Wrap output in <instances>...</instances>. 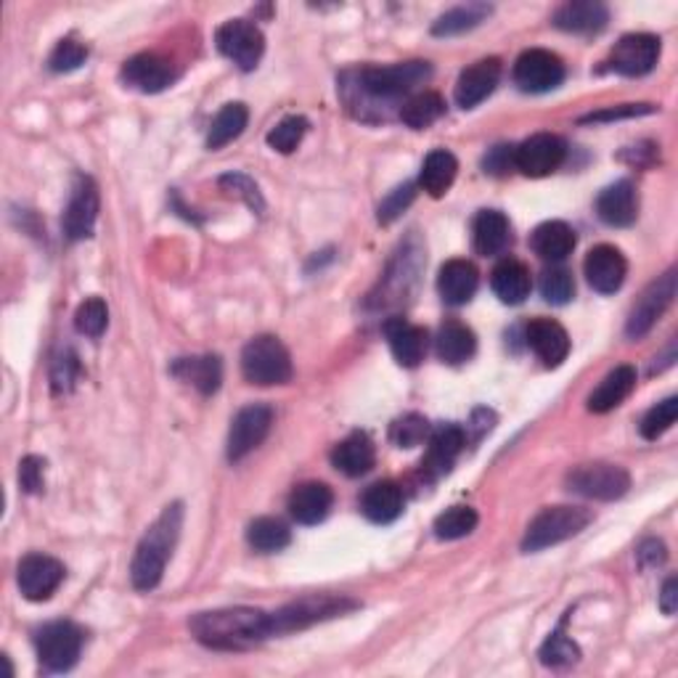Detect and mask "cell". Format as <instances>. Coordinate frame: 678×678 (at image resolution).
Returning <instances> with one entry per match:
<instances>
[{
	"mask_svg": "<svg viewBox=\"0 0 678 678\" xmlns=\"http://www.w3.org/2000/svg\"><path fill=\"white\" fill-rule=\"evenodd\" d=\"M192 633L210 650L244 652L273 637L271 615L255 607H225L199 613L192 622Z\"/></svg>",
	"mask_w": 678,
	"mask_h": 678,
	"instance_id": "1",
	"label": "cell"
},
{
	"mask_svg": "<svg viewBox=\"0 0 678 678\" xmlns=\"http://www.w3.org/2000/svg\"><path fill=\"white\" fill-rule=\"evenodd\" d=\"M183 525V506L170 504L164 506V511L149 528V533L144 535L136 548V557L131 565V580L138 591H151L160 585L164 576V567L168 559L173 557L175 541L181 535Z\"/></svg>",
	"mask_w": 678,
	"mask_h": 678,
	"instance_id": "2",
	"label": "cell"
},
{
	"mask_svg": "<svg viewBox=\"0 0 678 678\" xmlns=\"http://www.w3.org/2000/svg\"><path fill=\"white\" fill-rule=\"evenodd\" d=\"M242 374L249 384L271 387L292 380V358L284 342L271 334L249 340L242 350Z\"/></svg>",
	"mask_w": 678,
	"mask_h": 678,
	"instance_id": "3",
	"label": "cell"
},
{
	"mask_svg": "<svg viewBox=\"0 0 678 678\" xmlns=\"http://www.w3.org/2000/svg\"><path fill=\"white\" fill-rule=\"evenodd\" d=\"M432 77V66L427 61H406L393 66H369L358 75V85L366 96L377 101H393L411 94L421 83Z\"/></svg>",
	"mask_w": 678,
	"mask_h": 678,
	"instance_id": "4",
	"label": "cell"
},
{
	"mask_svg": "<svg viewBox=\"0 0 678 678\" xmlns=\"http://www.w3.org/2000/svg\"><path fill=\"white\" fill-rule=\"evenodd\" d=\"M356 607H358V602H353V599H347V596H329V594L303 596L271 615V631H273V637L303 631V628L316 626V622L329 620V618H337V615L350 613V609H356Z\"/></svg>",
	"mask_w": 678,
	"mask_h": 678,
	"instance_id": "5",
	"label": "cell"
},
{
	"mask_svg": "<svg viewBox=\"0 0 678 678\" xmlns=\"http://www.w3.org/2000/svg\"><path fill=\"white\" fill-rule=\"evenodd\" d=\"M591 522V511L580 506H548L530 522L528 533L522 539V552H543L548 546L578 535Z\"/></svg>",
	"mask_w": 678,
	"mask_h": 678,
	"instance_id": "6",
	"label": "cell"
},
{
	"mask_svg": "<svg viewBox=\"0 0 678 678\" xmlns=\"http://www.w3.org/2000/svg\"><path fill=\"white\" fill-rule=\"evenodd\" d=\"M83 631L70 620H57L35 633V650L46 674H66L83 652Z\"/></svg>",
	"mask_w": 678,
	"mask_h": 678,
	"instance_id": "7",
	"label": "cell"
},
{
	"mask_svg": "<svg viewBox=\"0 0 678 678\" xmlns=\"http://www.w3.org/2000/svg\"><path fill=\"white\" fill-rule=\"evenodd\" d=\"M567 488L578 496L594 498V501H615L626 496L631 488V474L618 464L607 461H591L580 464L567 474Z\"/></svg>",
	"mask_w": 678,
	"mask_h": 678,
	"instance_id": "8",
	"label": "cell"
},
{
	"mask_svg": "<svg viewBox=\"0 0 678 678\" xmlns=\"http://www.w3.org/2000/svg\"><path fill=\"white\" fill-rule=\"evenodd\" d=\"M218 51L223 53L225 59L234 61L236 66L244 72L255 70L260 64L262 51H266V38L252 22L247 20H231L225 24H220L215 33Z\"/></svg>",
	"mask_w": 678,
	"mask_h": 678,
	"instance_id": "9",
	"label": "cell"
},
{
	"mask_svg": "<svg viewBox=\"0 0 678 678\" xmlns=\"http://www.w3.org/2000/svg\"><path fill=\"white\" fill-rule=\"evenodd\" d=\"M565 81V64L557 53L543 51V48H530L515 64V83L525 94H546Z\"/></svg>",
	"mask_w": 678,
	"mask_h": 678,
	"instance_id": "10",
	"label": "cell"
},
{
	"mask_svg": "<svg viewBox=\"0 0 678 678\" xmlns=\"http://www.w3.org/2000/svg\"><path fill=\"white\" fill-rule=\"evenodd\" d=\"M674 297H676V271H668L665 276L652 281L644 289V295L637 299V305H633L626 323L628 337L631 340L644 337V334L659 321V316L670 308Z\"/></svg>",
	"mask_w": 678,
	"mask_h": 678,
	"instance_id": "11",
	"label": "cell"
},
{
	"mask_svg": "<svg viewBox=\"0 0 678 678\" xmlns=\"http://www.w3.org/2000/svg\"><path fill=\"white\" fill-rule=\"evenodd\" d=\"M64 565L59 559L48 557V554H27L20 562L16 570V583L24 599L29 602H46L57 594V589L64 583Z\"/></svg>",
	"mask_w": 678,
	"mask_h": 678,
	"instance_id": "12",
	"label": "cell"
},
{
	"mask_svg": "<svg viewBox=\"0 0 678 678\" xmlns=\"http://www.w3.org/2000/svg\"><path fill=\"white\" fill-rule=\"evenodd\" d=\"M273 424V408L262 406V403H252V406L242 408L231 421L229 432V459L242 461L244 456L252 454L255 448L268 437Z\"/></svg>",
	"mask_w": 678,
	"mask_h": 678,
	"instance_id": "13",
	"label": "cell"
},
{
	"mask_svg": "<svg viewBox=\"0 0 678 678\" xmlns=\"http://www.w3.org/2000/svg\"><path fill=\"white\" fill-rule=\"evenodd\" d=\"M565 144L552 133H535L528 140L515 146V168L528 178H543L565 162Z\"/></svg>",
	"mask_w": 678,
	"mask_h": 678,
	"instance_id": "14",
	"label": "cell"
},
{
	"mask_svg": "<svg viewBox=\"0 0 678 678\" xmlns=\"http://www.w3.org/2000/svg\"><path fill=\"white\" fill-rule=\"evenodd\" d=\"M659 59V38L646 33L626 35L615 42L613 53H609V66H613L618 75L626 77H641L646 72L655 70Z\"/></svg>",
	"mask_w": 678,
	"mask_h": 678,
	"instance_id": "15",
	"label": "cell"
},
{
	"mask_svg": "<svg viewBox=\"0 0 678 678\" xmlns=\"http://www.w3.org/2000/svg\"><path fill=\"white\" fill-rule=\"evenodd\" d=\"M96 218H99V188H96L94 181L81 175L75 181V186H72L70 205L64 210L66 239L83 242L88 236H94Z\"/></svg>",
	"mask_w": 678,
	"mask_h": 678,
	"instance_id": "16",
	"label": "cell"
},
{
	"mask_svg": "<svg viewBox=\"0 0 678 678\" xmlns=\"http://www.w3.org/2000/svg\"><path fill=\"white\" fill-rule=\"evenodd\" d=\"M583 271L591 289L599 292V295H615L622 286V281H626L628 262L622 258L620 249L609 247V244H599V247L585 255Z\"/></svg>",
	"mask_w": 678,
	"mask_h": 678,
	"instance_id": "17",
	"label": "cell"
},
{
	"mask_svg": "<svg viewBox=\"0 0 678 678\" xmlns=\"http://www.w3.org/2000/svg\"><path fill=\"white\" fill-rule=\"evenodd\" d=\"M175 77H178L175 66L168 59L155 57V53H140V57H133L122 66V81L131 88L140 90V94H160V90L175 83Z\"/></svg>",
	"mask_w": 678,
	"mask_h": 678,
	"instance_id": "18",
	"label": "cell"
},
{
	"mask_svg": "<svg viewBox=\"0 0 678 678\" xmlns=\"http://www.w3.org/2000/svg\"><path fill=\"white\" fill-rule=\"evenodd\" d=\"M596 215L613 229H628L639 218V194L631 181H618L596 199Z\"/></svg>",
	"mask_w": 678,
	"mask_h": 678,
	"instance_id": "19",
	"label": "cell"
},
{
	"mask_svg": "<svg viewBox=\"0 0 678 678\" xmlns=\"http://www.w3.org/2000/svg\"><path fill=\"white\" fill-rule=\"evenodd\" d=\"M501 77V61L498 59H482L478 64L467 66L456 83V103L461 109H474L488 96L496 90Z\"/></svg>",
	"mask_w": 678,
	"mask_h": 678,
	"instance_id": "20",
	"label": "cell"
},
{
	"mask_svg": "<svg viewBox=\"0 0 678 678\" xmlns=\"http://www.w3.org/2000/svg\"><path fill=\"white\" fill-rule=\"evenodd\" d=\"M528 345L533 353L543 360V366L557 369L570 356V337H567L565 326L552 319H535L528 326Z\"/></svg>",
	"mask_w": 678,
	"mask_h": 678,
	"instance_id": "21",
	"label": "cell"
},
{
	"mask_svg": "<svg viewBox=\"0 0 678 678\" xmlns=\"http://www.w3.org/2000/svg\"><path fill=\"white\" fill-rule=\"evenodd\" d=\"M464 445H467V437H464L461 427L456 424L437 427L430 435V451H427V459L421 464V469H424L430 478H440V474L451 472V467L459 459Z\"/></svg>",
	"mask_w": 678,
	"mask_h": 678,
	"instance_id": "22",
	"label": "cell"
},
{
	"mask_svg": "<svg viewBox=\"0 0 678 678\" xmlns=\"http://www.w3.org/2000/svg\"><path fill=\"white\" fill-rule=\"evenodd\" d=\"M334 506L332 488L323 482H303L292 491L289 511L299 525H319L329 517Z\"/></svg>",
	"mask_w": 678,
	"mask_h": 678,
	"instance_id": "23",
	"label": "cell"
},
{
	"mask_svg": "<svg viewBox=\"0 0 678 678\" xmlns=\"http://www.w3.org/2000/svg\"><path fill=\"white\" fill-rule=\"evenodd\" d=\"M384 334H387L390 350H393L395 360L406 369H414L424 360L427 353V332L421 326H414L406 319H390L384 323Z\"/></svg>",
	"mask_w": 678,
	"mask_h": 678,
	"instance_id": "24",
	"label": "cell"
},
{
	"mask_svg": "<svg viewBox=\"0 0 678 678\" xmlns=\"http://www.w3.org/2000/svg\"><path fill=\"white\" fill-rule=\"evenodd\" d=\"M480 284L478 268L469 260H448L440 268L437 289L448 305H467Z\"/></svg>",
	"mask_w": 678,
	"mask_h": 678,
	"instance_id": "25",
	"label": "cell"
},
{
	"mask_svg": "<svg viewBox=\"0 0 678 678\" xmlns=\"http://www.w3.org/2000/svg\"><path fill=\"white\" fill-rule=\"evenodd\" d=\"M474 249L485 258H496L511 247V225L509 218L498 210H482L474 218Z\"/></svg>",
	"mask_w": 678,
	"mask_h": 678,
	"instance_id": "26",
	"label": "cell"
},
{
	"mask_svg": "<svg viewBox=\"0 0 678 678\" xmlns=\"http://www.w3.org/2000/svg\"><path fill=\"white\" fill-rule=\"evenodd\" d=\"M377 461V448L366 432H353L334 448L332 464L347 478H360V474L371 472Z\"/></svg>",
	"mask_w": 678,
	"mask_h": 678,
	"instance_id": "27",
	"label": "cell"
},
{
	"mask_svg": "<svg viewBox=\"0 0 678 678\" xmlns=\"http://www.w3.org/2000/svg\"><path fill=\"white\" fill-rule=\"evenodd\" d=\"M609 20L607 5L594 3V0H576V3H565L554 14V27L565 29V33L589 35L599 33Z\"/></svg>",
	"mask_w": 678,
	"mask_h": 678,
	"instance_id": "28",
	"label": "cell"
},
{
	"mask_svg": "<svg viewBox=\"0 0 678 678\" xmlns=\"http://www.w3.org/2000/svg\"><path fill=\"white\" fill-rule=\"evenodd\" d=\"M637 387V369L633 366H618L604 377L602 384L589 395V411L607 414L618 408Z\"/></svg>",
	"mask_w": 678,
	"mask_h": 678,
	"instance_id": "29",
	"label": "cell"
},
{
	"mask_svg": "<svg viewBox=\"0 0 678 678\" xmlns=\"http://www.w3.org/2000/svg\"><path fill=\"white\" fill-rule=\"evenodd\" d=\"M360 511L377 525L395 522L403 515V491L390 480L374 482L360 498Z\"/></svg>",
	"mask_w": 678,
	"mask_h": 678,
	"instance_id": "30",
	"label": "cell"
},
{
	"mask_svg": "<svg viewBox=\"0 0 678 678\" xmlns=\"http://www.w3.org/2000/svg\"><path fill=\"white\" fill-rule=\"evenodd\" d=\"M173 374L181 382L197 387L201 395L218 393L220 382H223V363L218 356H194V358H178L173 363Z\"/></svg>",
	"mask_w": 678,
	"mask_h": 678,
	"instance_id": "31",
	"label": "cell"
},
{
	"mask_svg": "<svg viewBox=\"0 0 678 678\" xmlns=\"http://www.w3.org/2000/svg\"><path fill=\"white\" fill-rule=\"evenodd\" d=\"M530 244H533V252L539 255L541 260L559 262L565 260L567 255H572V249H576V231L567 223H562V220H548V223H541L539 229L533 231Z\"/></svg>",
	"mask_w": 678,
	"mask_h": 678,
	"instance_id": "32",
	"label": "cell"
},
{
	"mask_svg": "<svg viewBox=\"0 0 678 678\" xmlns=\"http://www.w3.org/2000/svg\"><path fill=\"white\" fill-rule=\"evenodd\" d=\"M435 345H437V358L451 366L467 363V360L474 356V350H478L474 332L469 326H464L461 321H445L443 326H440Z\"/></svg>",
	"mask_w": 678,
	"mask_h": 678,
	"instance_id": "33",
	"label": "cell"
},
{
	"mask_svg": "<svg viewBox=\"0 0 678 678\" xmlns=\"http://www.w3.org/2000/svg\"><path fill=\"white\" fill-rule=\"evenodd\" d=\"M491 286L496 292V297L506 305H519L525 303V297L530 295V271L525 268V262L519 260H504L493 268Z\"/></svg>",
	"mask_w": 678,
	"mask_h": 678,
	"instance_id": "34",
	"label": "cell"
},
{
	"mask_svg": "<svg viewBox=\"0 0 678 678\" xmlns=\"http://www.w3.org/2000/svg\"><path fill=\"white\" fill-rule=\"evenodd\" d=\"M456 173H459V162L451 151L435 149L427 155L424 164H421V188H424L430 197H443L451 186H454Z\"/></svg>",
	"mask_w": 678,
	"mask_h": 678,
	"instance_id": "35",
	"label": "cell"
},
{
	"mask_svg": "<svg viewBox=\"0 0 678 678\" xmlns=\"http://www.w3.org/2000/svg\"><path fill=\"white\" fill-rule=\"evenodd\" d=\"M249 122V112L244 103H225L215 114L210 125V136H207V149H223L234 138H239Z\"/></svg>",
	"mask_w": 678,
	"mask_h": 678,
	"instance_id": "36",
	"label": "cell"
},
{
	"mask_svg": "<svg viewBox=\"0 0 678 678\" xmlns=\"http://www.w3.org/2000/svg\"><path fill=\"white\" fill-rule=\"evenodd\" d=\"M443 114H445L443 96L432 94V90H424V94L414 96V99H408L400 109L403 125L414 127V131H424V127L435 125Z\"/></svg>",
	"mask_w": 678,
	"mask_h": 678,
	"instance_id": "37",
	"label": "cell"
},
{
	"mask_svg": "<svg viewBox=\"0 0 678 678\" xmlns=\"http://www.w3.org/2000/svg\"><path fill=\"white\" fill-rule=\"evenodd\" d=\"M247 541H249V546L258 548V552L273 554V552H281V548L289 546L292 530L286 528L281 519L260 517V519H255L252 525H249Z\"/></svg>",
	"mask_w": 678,
	"mask_h": 678,
	"instance_id": "38",
	"label": "cell"
},
{
	"mask_svg": "<svg viewBox=\"0 0 678 678\" xmlns=\"http://www.w3.org/2000/svg\"><path fill=\"white\" fill-rule=\"evenodd\" d=\"M491 14V5L485 3H469V5H459V9H451L445 11L440 20L432 24V35L437 38H448V35H461L467 29H474L478 24Z\"/></svg>",
	"mask_w": 678,
	"mask_h": 678,
	"instance_id": "39",
	"label": "cell"
},
{
	"mask_svg": "<svg viewBox=\"0 0 678 678\" xmlns=\"http://www.w3.org/2000/svg\"><path fill=\"white\" fill-rule=\"evenodd\" d=\"M478 511L472 506H451L435 519V535L440 541L467 539L478 528Z\"/></svg>",
	"mask_w": 678,
	"mask_h": 678,
	"instance_id": "40",
	"label": "cell"
},
{
	"mask_svg": "<svg viewBox=\"0 0 678 678\" xmlns=\"http://www.w3.org/2000/svg\"><path fill=\"white\" fill-rule=\"evenodd\" d=\"M565 626L567 618L559 622L557 631L541 646V663L548 665V668H567V665H576L580 657V650L572 644V639L565 637Z\"/></svg>",
	"mask_w": 678,
	"mask_h": 678,
	"instance_id": "41",
	"label": "cell"
},
{
	"mask_svg": "<svg viewBox=\"0 0 678 678\" xmlns=\"http://www.w3.org/2000/svg\"><path fill=\"white\" fill-rule=\"evenodd\" d=\"M541 295L552 305H567L576 295V281L567 268L552 266L541 273Z\"/></svg>",
	"mask_w": 678,
	"mask_h": 678,
	"instance_id": "42",
	"label": "cell"
},
{
	"mask_svg": "<svg viewBox=\"0 0 678 678\" xmlns=\"http://www.w3.org/2000/svg\"><path fill=\"white\" fill-rule=\"evenodd\" d=\"M430 435V421L419 414H406V417L395 419L390 427V440H393L398 448H417Z\"/></svg>",
	"mask_w": 678,
	"mask_h": 678,
	"instance_id": "43",
	"label": "cell"
},
{
	"mask_svg": "<svg viewBox=\"0 0 678 678\" xmlns=\"http://www.w3.org/2000/svg\"><path fill=\"white\" fill-rule=\"evenodd\" d=\"M107 323H109V308L101 297H88L81 308H77L75 326L77 332L85 334V337H101Z\"/></svg>",
	"mask_w": 678,
	"mask_h": 678,
	"instance_id": "44",
	"label": "cell"
},
{
	"mask_svg": "<svg viewBox=\"0 0 678 678\" xmlns=\"http://www.w3.org/2000/svg\"><path fill=\"white\" fill-rule=\"evenodd\" d=\"M678 417V398H665L657 406H652L646 411V417L641 419V437L646 440H657L659 435L670 430L676 424Z\"/></svg>",
	"mask_w": 678,
	"mask_h": 678,
	"instance_id": "45",
	"label": "cell"
},
{
	"mask_svg": "<svg viewBox=\"0 0 678 678\" xmlns=\"http://www.w3.org/2000/svg\"><path fill=\"white\" fill-rule=\"evenodd\" d=\"M308 133V120L305 118H286L281 120L271 133H268V146L281 155H292L297 149L299 140Z\"/></svg>",
	"mask_w": 678,
	"mask_h": 678,
	"instance_id": "46",
	"label": "cell"
},
{
	"mask_svg": "<svg viewBox=\"0 0 678 678\" xmlns=\"http://www.w3.org/2000/svg\"><path fill=\"white\" fill-rule=\"evenodd\" d=\"M85 59H88V48H85L83 42L66 38L53 48L51 59H48V66H51L53 72H72L81 64H85Z\"/></svg>",
	"mask_w": 678,
	"mask_h": 678,
	"instance_id": "47",
	"label": "cell"
},
{
	"mask_svg": "<svg viewBox=\"0 0 678 678\" xmlns=\"http://www.w3.org/2000/svg\"><path fill=\"white\" fill-rule=\"evenodd\" d=\"M414 197H417V186H414V183H406V186L395 188V192L390 194V197L380 205V220H382V223H390V220L398 218L400 212L406 210L408 205H411Z\"/></svg>",
	"mask_w": 678,
	"mask_h": 678,
	"instance_id": "48",
	"label": "cell"
},
{
	"mask_svg": "<svg viewBox=\"0 0 678 678\" xmlns=\"http://www.w3.org/2000/svg\"><path fill=\"white\" fill-rule=\"evenodd\" d=\"M220 186L229 188V192L236 194V197H242L249 207H252V210H262L258 186H255L247 175H223V178H220Z\"/></svg>",
	"mask_w": 678,
	"mask_h": 678,
	"instance_id": "49",
	"label": "cell"
},
{
	"mask_svg": "<svg viewBox=\"0 0 678 678\" xmlns=\"http://www.w3.org/2000/svg\"><path fill=\"white\" fill-rule=\"evenodd\" d=\"M42 469H46V461L40 456H27L20 464V485L27 493H40L42 491Z\"/></svg>",
	"mask_w": 678,
	"mask_h": 678,
	"instance_id": "50",
	"label": "cell"
},
{
	"mask_svg": "<svg viewBox=\"0 0 678 678\" xmlns=\"http://www.w3.org/2000/svg\"><path fill=\"white\" fill-rule=\"evenodd\" d=\"M637 557H639V565L644 567V570H650V567L665 565V559H668V552H665V543L663 541L650 539V541L641 543Z\"/></svg>",
	"mask_w": 678,
	"mask_h": 678,
	"instance_id": "51",
	"label": "cell"
},
{
	"mask_svg": "<svg viewBox=\"0 0 678 678\" xmlns=\"http://www.w3.org/2000/svg\"><path fill=\"white\" fill-rule=\"evenodd\" d=\"M650 112H652L650 103H639V107L626 103V107L604 109V112L589 114V118H583V122H607V120H620V118H637V114H650Z\"/></svg>",
	"mask_w": 678,
	"mask_h": 678,
	"instance_id": "52",
	"label": "cell"
},
{
	"mask_svg": "<svg viewBox=\"0 0 678 678\" xmlns=\"http://www.w3.org/2000/svg\"><path fill=\"white\" fill-rule=\"evenodd\" d=\"M509 164H515V146H496L491 155L485 157V173H506Z\"/></svg>",
	"mask_w": 678,
	"mask_h": 678,
	"instance_id": "53",
	"label": "cell"
},
{
	"mask_svg": "<svg viewBox=\"0 0 678 678\" xmlns=\"http://www.w3.org/2000/svg\"><path fill=\"white\" fill-rule=\"evenodd\" d=\"M659 609H663L665 615H674L678 609V580L676 578L665 580L663 591H659Z\"/></svg>",
	"mask_w": 678,
	"mask_h": 678,
	"instance_id": "54",
	"label": "cell"
},
{
	"mask_svg": "<svg viewBox=\"0 0 678 678\" xmlns=\"http://www.w3.org/2000/svg\"><path fill=\"white\" fill-rule=\"evenodd\" d=\"M75 356H66V358H61L59 363H57V371H53V384H57V390H61V387H70L72 384V371L70 369H75Z\"/></svg>",
	"mask_w": 678,
	"mask_h": 678,
	"instance_id": "55",
	"label": "cell"
}]
</instances>
